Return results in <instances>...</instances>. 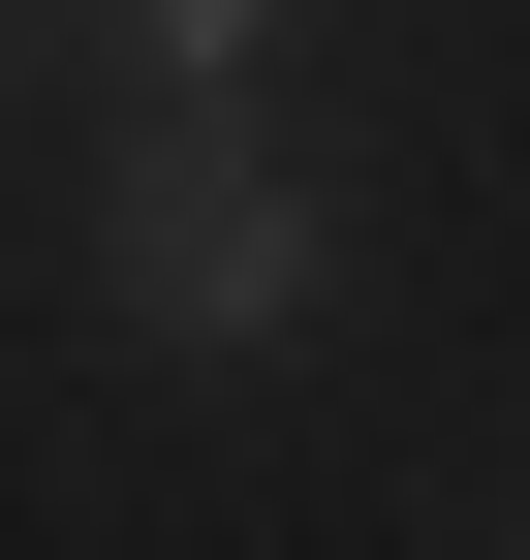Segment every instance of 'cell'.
Returning a JSON list of instances; mask_svg holds the SVG:
<instances>
[{"mask_svg":"<svg viewBox=\"0 0 530 560\" xmlns=\"http://www.w3.org/2000/svg\"><path fill=\"white\" fill-rule=\"evenodd\" d=\"M94 280H125V342L250 374V342H312L344 219H312V156H281L250 94H157V125H125V187H94Z\"/></svg>","mask_w":530,"mask_h":560,"instance_id":"cell-1","label":"cell"},{"mask_svg":"<svg viewBox=\"0 0 530 560\" xmlns=\"http://www.w3.org/2000/svg\"><path fill=\"white\" fill-rule=\"evenodd\" d=\"M250 32H281V0H125V62H157V94H250Z\"/></svg>","mask_w":530,"mask_h":560,"instance_id":"cell-2","label":"cell"}]
</instances>
